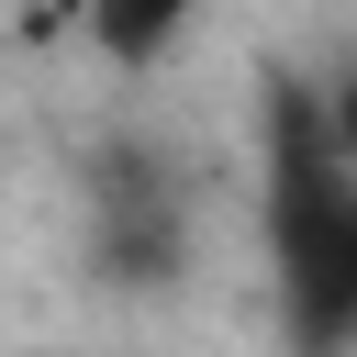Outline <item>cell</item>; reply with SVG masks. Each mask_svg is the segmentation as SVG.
<instances>
[{
    "mask_svg": "<svg viewBox=\"0 0 357 357\" xmlns=\"http://www.w3.org/2000/svg\"><path fill=\"white\" fill-rule=\"evenodd\" d=\"M312 134H324V145L357 167V45H346V56L324 67V89H312Z\"/></svg>",
    "mask_w": 357,
    "mask_h": 357,
    "instance_id": "cell-1",
    "label": "cell"
},
{
    "mask_svg": "<svg viewBox=\"0 0 357 357\" xmlns=\"http://www.w3.org/2000/svg\"><path fill=\"white\" fill-rule=\"evenodd\" d=\"M178 11H190V0H89V22H100L112 45H156V33H178Z\"/></svg>",
    "mask_w": 357,
    "mask_h": 357,
    "instance_id": "cell-2",
    "label": "cell"
}]
</instances>
